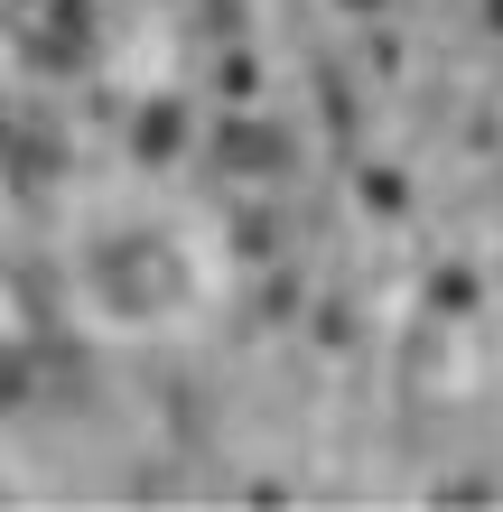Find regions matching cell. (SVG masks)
<instances>
[{
  "instance_id": "obj_1",
  "label": "cell",
  "mask_w": 503,
  "mask_h": 512,
  "mask_svg": "<svg viewBox=\"0 0 503 512\" xmlns=\"http://www.w3.org/2000/svg\"><path fill=\"white\" fill-rule=\"evenodd\" d=\"M10 47L28 66H84L94 56V0H10Z\"/></svg>"
}]
</instances>
